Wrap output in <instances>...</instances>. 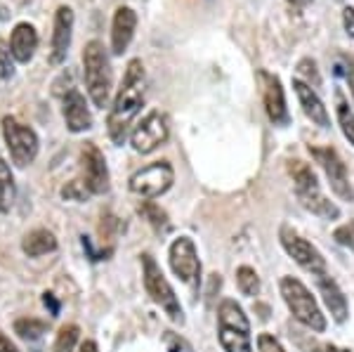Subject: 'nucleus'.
Here are the masks:
<instances>
[{
	"label": "nucleus",
	"instance_id": "f257e3e1",
	"mask_svg": "<svg viewBox=\"0 0 354 352\" xmlns=\"http://www.w3.org/2000/svg\"><path fill=\"white\" fill-rule=\"evenodd\" d=\"M142 102H145V66H142L140 59H130L121 90H118L109 118H106L109 138L116 145H123V140L128 138V130L142 109Z\"/></svg>",
	"mask_w": 354,
	"mask_h": 352
},
{
	"label": "nucleus",
	"instance_id": "f03ea898",
	"mask_svg": "<svg viewBox=\"0 0 354 352\" xmlns=\"http://www.w3.org/2000/svg\"><path fill=\"white\" fill-rule=\"evenodd\" d=\"M83 76H85V88H88V95H90V100H93V104L104 109L111 98L113 76H111L109 57H106L104 45L100 41H90L85 45Z\"/></svg>",
	"mask_w": 354,
	"mask_h": 352
},
{
	"label": "nucleus",
	"instance_id": "7ed1b4c3",
	"mask_svg": "<svg viewBox=\"0 0 354 352\" xmlns=\"http://www.w3.org/2000/svg\"><path fill=\"white\" fill-rule=\"evenodd\" d=\"M288 170H290V178H293V185H295V194H298L300 203L307 208V211L319 215V218H324V220L340 218V208L335 206L330 198L324 196L317 175H314V170L307 166V163L290 161Z\"/></svg>",
	"mask_w": 354,
	"mask_h": 352
},
{
	"label": "nucleus",
	"instance_id": "20e7f679",
	"mask_svg": "<svg viewBox=\"0 0 354 352\" xmlns=\"http://www.w3.org/2000/svg\"><path fill=\"white\" fill-rule=\"evenodd\" d=\"M218 324H220V345L225 352H253L250 340V322L243 315L241 305L236 300L227 298L218 308Z\"/></svg>",
	"mask_w": 354,
	"mask_h": 352
},
{
	"label": "nucleus",
	"instance_id": "39448f33",
	"mask_svg": "<svg viewBox=\"0 0 354 352\" xmlns=\"http://www.w3.org/2000/svg\"><path fill=\"white\" fill-rule=\"evenodd\" d=\"M279 286H281V296L286 300L290 315H293L302 326L312 328V331H317V333L326 331V317L322 315V308H319V303L314 300V296L305 284L300 279H295V277H283Z\"/></svg>",
	"mask_w": 354,
	"mask_h": 352
},
{
	"label": "nucleus",
	"instance_id": "423d86ee",
	"mask_svg": "<svg viewBox=\"0 0 354 352\" xmlns=\"http://www.w3.org/2000/svg\"><path fill=\"white\" fill-rule=\"evenodd\" d=\"M142 277H145V288L151 296L153 303H156L158 308L175 322V324H182V322H185V315H182L180 300H177L173 286H170V281L165 279V275L151 255H142Z\"/></svg>",
	"mask_w": 354,
	"mask_h": 352
},
{
	"label": "nucleus",
	"instance_id": "0eeeda50",
	"mask_svg": "<svg viewBox=\"0 0 354 352\" xmlns=\"http://www.w3.org/2000/svg\"><path fill=\"white\" fill-rule=\"evenodd\" d=\"M3 138H5L8 149H10V156H12V161L19 168H26L36 161L41 142H38L36 130H33L31 126L17 121V118H12V116H5L3 118Z\"/></svg>",
	"mask_w": 354,
	"mask_h": 352
},
{
	"label": "nucleus",
	"instance_id": "6e6552de",
	"mask_svg": "<svg viewBox=\"0 0 354 352\" xmlns=\"http://www.w3.org/2000/svg\"><path fill=\"white\" fill-rule=\"evenodd\" d=\"M310 154L322 166L335 196H340L342 201H354V189L350 183V175H347V166L338 151L333 147H310Z\"/></svg>",
	"mask_w": 354,
	"mask_h": 352
},
{
	"label": "nucleus",
	"instance_id": "1a4fd4ad",
	"mask_svg": "<svg viewBox=\"0 0 354 352\" xmlns=\"http://www.w3.org/2000/svg\"><path fill=\"white\" fill-rule=\"evenodd\" d=\"M175 173L168 161H153L130 178V192L142 198H156L173 187Z\"/></svg>",
	"mask_w": 354,
	"mask_h": 352
},
{
	"label": "nucleus",
	"instance_id": "9d476101",
	"mask_svg": "<svg viewBox=\"0 0 354 352\" xmlns=\"http://www.w3.org/2000/svg\"><path fill=\"white\" fill-rule=\"evenodd\" d=\"M281 246H283V251H286L290 258H293L295 263L300 265L302 270L310 272L312 277L328 275V272H326V260H324V255L319 253L317 248H314L307 239H302L300 234L290 232L288 227H283V230H281Z\"/></svg>",
	"mask_w": 354,
	"mask_h": 352
},
{
	"label": "nucleus",
	"instance_id": "9b49d317",
	"mask_svg": "<svg viewBox=\"0 0 354 352\" xmlns=\"http://www.w3.org/2000/svg\"><path fill=\"white\" fill-rule=\"evenodd\" d=\"M168 140V121L161 111H149L130 133V145L137 154H151Z\"/></svg>",
	"mask_w": 354,
	"mask_h": 352
},
{
	"label": "nucleus",
	"instance_id": "f8f14e48",
	"mask_svg": "<svg viewBox=\"0 0 354 352\" xmlns=\"http://www.w3.org/2000/svg\"><path fill=\"white\" fill-rule=\"evenodd\" d=\"M81 168H83V185L90 194H104L109 192V168L106 158L95 142H85L81 149Z\"/></svg>",
	"mask_w": 354,
	"mask_h": 352
},
{
	"label": "nucleus",
	"instance_id": "ddd939ff",
	"mask_svg": "<svg viewBox=\"0 0 354 352\" xmlns=\"http://www.w3.org/2000/svg\"><path fill=\"white\" fill-rule=\"evenodd\" d=\"M258 78L262 85V100H265V109H267L270 121L279 128L288 126L290 116H288V106H286V95H283L279 76H274V73L262 69V71H258Z\"/></svg>",
	"mask_w": 354,
	"mask_h": 352
},
{
	"label": "nucleus",
	"instance_id": "4468645a",
	"mask_svg": "<svg viewBox=\"0 0 354 352\" xmlns=\"http://www.w3.org/2000/svg\"><path fill=\"white\" fill-rule=\"evenodd\" d=\"M168 258H170V268H173V272L185 284H192L198 279V275H201V263H198V251L189 237H180V239H175L170 243Z\"/></svg>",
	"mask_w": 354,
	"mask_h": 352
},
{
	"label": "nucleus",
	"instance_id": "2eb2a0df",
	"mask_svg": "<svg viewBox=\"0 0 354 352\" xmlns=\"http://www.w3.org/2000/svg\"><path fill=\"white\" fill-rule=\"evenodd\" d=\"M62 113H64L66 128L71 133H85V130L93 128V113L88 109V102L76 88L66 90L64 102H62Z\"/></svg>",
	"mask_w": 354,
	"mask_h": 352
},
{
	"label": "nucleus",
	"instance_id": "dca6fc26",
	"mask_svg": "<svg viewBox=\"0 0 354 352\" xmlns=\"http://www.w3.org/2000/svg\"><path fill=\"white\" fill-rule=\"evenodd\" d=\"M55 31H53V64H62L66 59L68 45H71V36H73V10L62 5L55 12Z\"/></svg>",
	"mask_w": 354,
	"mask_h": 352
},
{
	"label": "nucleus",
	"instance_id": "f3484780",
	"mask_svg": "<svg viewBox=\"0 0 354 352\" xmlns=\"http://www.w3.org/2000/svg\"><path fill=\"white\" fill-rule=\"evenodd\" d=\"M135 28H137L135 10L128 8V5H121L111 21V53L113 55H123L125 50H128V45L135 36Z\"/></svg>",
	"mask_w": 354,
	"mask_h": 352
},
{
	"label": "nucleus",
	"instance_id": "a211bd4d",
	"mask_svg": "<svg viewBox=\"0 0 354 352\" xmlns=\"http://www.w3.org/2000/svg\"><path fill=\"white\" fill-rule=\"evenodd\" d=\"M293 90H295V95H298L300 106H302V111H305V116L310 118L314 126L328 128L330 126L328 111H326V106H324L322 98H319V95L314 93L312 85L305 83V81H298V78H295V81H293Z\"/></svg>",
	"mask_w": 354,
	"mask_h": 352
},
{
	"label": "nucleus",
	"instance_id": "6ab92c4d",
	"mask_svg": "<svg viewBox=\"0 0 354 352\" xmlns=\"http://www.w3.org/2000/svg\"><path fill=\"white\" fill-rule=\"evenodd\" d=\"M317 286H319V293H322L324 303H326V308L330 312V317H333L338 324L347 322L350 308H347V298H345V293L340 291L338 284H335V279H330L328 275H322V277H317Z\"/></svg>",
	"mask_w": 354,
	"mask_h": 352
},
{
	"label": "nucleus",
	"instance_id": "aec40b11",
	"mask_svg": "<svg viewBox=\"0 0 354 352\" xmlns=\"http://www.w3.org/2000/svg\"><path fill=\"white\" fill-rule=\"evenodd\" d=\"M36 48H38L36 28L28 24V21H19L15 26L12 36H10V50H12L15 62H21V64L31 62L33 55H36Z\"/></svg>",
	"mask_w": 354,
	"mask_h": 352
},
{
	"label": "nucleus",
	"instance_id": "412c9836",
	"mask_svg": "<svg viewBox=\"0 0 354 352\" xmlns=\"http://www.w3.org/2000/svg\"><path fill=\"white\" fill-rule=\"evenodd\" d=\"M21 251H24L28 258H41V255H48L57 251V239L50 230H31L21 241Z\"/></svg>",
	"mask_w": 354,
	"mask_h": 352
},
{
	"label": "nucleus",
	"instance_id": "4be33fe9",
	"mask_svg": "<svg viewBox=\"0 0 354 352\" xmlns=\"http://www.w3.org/2000/svg\"><path fill=\"white\" fill-rule=\"evenodd\" d=\"M15 196H17V187H15L12 170L0 158V213H8L12 208Z\"/></svg>",
	"mask_w": 354,
	"mask_h": 352
},
{
	"label": "nucleus",
	"instance_id": "5701e85b",
	"mask_svg": "<svg viewBox=\"0 0 354 352\" xmlns=\"http://www.w3.org/2000/svg\"><path fill=\"white\" fill-rule=\"evenodd\" d=\"M15 333L24 340H38L43 338V333H48V324L41 319H33V317H24V319L15 322Z\"/></svg>",
	"mask_w": 354,
	"mask_h": 352
},
{
	"label": "nucleus",
	"instance_id": "b1692460",
	"mask_svg": "<svg viewBox=\"0 0 354 352\" xmlns=\"http://www.w3.org/2000/svg\"><path fill=\"white\" fill-rule=\"evenodd\" d=\"M236 286L243 296H258L260 293L258 272H255L253 268H248V265H241V268L236 270Z\"/></svg>",
	"mask_w": 354,
	"mask_h": 352
},
{
	"label": "nucleus",
	"instance_id": "393cba45",
	"mask_svg": "<svg viewBox=\"0 0 354 352\" xmlns=\"http://www.w3.org/2000/svg\"><path fill=\"white\" fill-rule=\"evenodd\" d=\"M335 113H338V123H340L342 135H345V140L354 147V111L350 109V104H347L342 95H338V106H335Z\"/></svg>",
	"mask_w": 354,
	"mask_h": 352
},
{
	"label": "nucleus",
	"instance_id": "a878e982",
	"mask_svg": "<svg viewBox=\"0 0 354 352\" xmlns=\"http://www.w3.org/2000/svg\"><path fill=\"white\" fill-rule=\"evenodd\" d=\"M78 338H81V328L76 324L62 326L55 338V352H73L78 345Z\"/></svg>",
	"mask_w": 354,
	"mask_h": 352
},
{
	"label": "nucleus",
	"instance_id": "bb28decb",
	"mask_svg": "<svg viewBox=\"0 0 354 352\" xmlns=\"http://www.w3.org/2000/svg\"><path fill=\"white\" fill-rule=\"evenodd\" d=\"M12 50H10V45L5 41H0V78L3 81H8V78H12L15 73V64H12Z\"/></svg>",
	"mask_w": 354,
	"mask_h": 352
},
{
	"label": "nucleus",
	"instance_id": "cd10ccee",
	"mask_svg": "<svg viewBox=\"0 0 354 352\" xmlns=\"http://www.w3.org/2000/svg\"><path fill=\"white\" fill-rule=\"evenodd\" d=\"M335 241L340 243V246L350 248V251H354V220H350V223L340 225L338 230L333 232Z\"/></svg>",
	"mask_w": 354,
	"mask_h": 352
},
{
	"label": "nucleus",
	"instance_id": "c85d7f7f",
	"mask_svg": "<svg viewBox=\"0 0 354 352\" xmlns=\"http://www.w3.org/2000/svg\"><path fill=\"white\" fill-rule=\"evenodd\" d=\"M140 213L145 215V218L149 220V223L156 227V230L165 227V213L158 206H153V203H145V206L140 208Z\"/></svg>",
	"mask_w": 354,
	"mask_h": 352
},
{
	"label": "nucleus",
	"instance_id": "c756f323",
	"mask_svg": "<svg viewBox=\"0 0 354 352\" xmlns=\"http://www.w3.org/2000/svg\"><path fill=\"white\" fill-rule=\"evenodd\" d=\"M88 187H85L81 180H73V183H68L64 189H62V196L64 198H76V201H83V198H88Z\"/></svg>",
	"mask_w": 354,
	"mask_h": 352
},
{
	"label": "nucleus",
	"instance_id": "7c9ffc66",
	"mask_svg": "<svg viewBox=\"0 0 354 352\" xmlns=\"http://www.w3.org/2000/svg\"><path fill=\"white\" fill-rule=\"evenodd\" d=\"M258 352H286L272 333H260L258 336Z\"/></svg>",
	"mask_w": 354,
	"mask_h": 352
},
{
	"label": "nucleus",
	"instance_id": "2f4dec72",
	"mask_svg": "<svg viewBox=\"0 0 354 352\" xmlns=\"http://www.w3.org/2000/svg\"><path fill=\"white\" fill-rule=\"evenodd\" d=\"M298 71L305 73L310 81H314V85H319V73H317V64H314L312 59H302L298 64Z\"/></svg>",
	"mask_w": 354,
	"mask_h": 352
},
{
	"label": "nucleus",
	"instance_id": "473e14b6",
	"mask_svg": "<svg viewBox=\"0 0 354 352\" xmlns=\"http://www.w3.org/2000/svg\"><path fill=\"white\" fill-rule=\"evenodd\" d=\"M165 340H168V352H192L189 345H187L182 338L173 336V333H168V336H165Z\"/></svg>",
	"mask_w": 354,
	"mask_h": 352
},
{
	"label": "nucleus",
	"instance_id": "72a5a7b5",
	"mask_svg": "<svg viewBox=\"0 0 354 352\" xmlns=\"http://www.w3.org/2000/svg\"><path fill=\"white\" fill-rule=\"evenodd\" d=\"M342 26H345L347 36L354 38V8H345V10H342Z\"/></svg>",
	"mask_w": 354,
	"mask_h": 352
},
{
	"label": "nucleus",
	"instance_id": "f704fd0d",
	"mask_svg": "<svg viewBox=\"0 0 354 352\" xmlns=\"http://www.w3.org/2000/svg\"><path fill=\"white\" fill-rule=\"evenodd\" d=\"M345 76H347V85H350L352 93V102H354V57H345Z\"/></svg>",
	"mask_w": 354,
	"mask_h": 352
},
{
	"label": "nucleus",
	"instance_id": "c9c22d12",
	"mask_svg": "<svg viewBox=\"0 0 354 352\" xmlns=\"http://www.w3.org/2000/svg\"><path fill=\"white\" fill-rule=\"evenodd\" d=\"M43 303H45V308H50V312H53V315H59V303L55 300L53 293H45V296H43Z\"/></svg>",
	"mask_w": 354,
	"mask_h": 352
},
{
	"label": "nucleus",
	"instance_id": "e433bc0d",
	"mask_svg": "<svg viewBox=\"0 0 354 352\" xmlns=\"http://www.w3.org/2000/svg\"><path fill=\"white\" fill-rule=\"evenodd\" d=\"M0 352H17V345L3 331H0Z\"/></svg>",
	"mask_w": 354,
	"mask_h": 352
},
{
	"label": "nucleus",
	"instance_id": "4c0bfd02",
	"mask_svg": "<svg viewBox=\"0 0 354 352\" xmlns=\"http://www.w3.org/2000/svg\"><path fill=\"white\" fill-rule=\"evenodd\" d=\"M312 352H350V350H342V348H335V345H330V343H324V345H317Z\"/></svg>",
	"mask_w": 354,
	"mask_h": 352
},
{
	"label": "nucleus",
	"instance_id": "58836bf2",
	"mask_svg": "<svg viewBox=\"0 0 354 352\" xmlns=\"http://www.w3.org/2000/svg\"><path fill=\"white\" fill-rule=\"evenodd\" d=\"M78 352H100V348H97L95 340H83V343H81V350H78Z\"/></svg>",
	"mask_w": 354,
	"mask_h": 352
},
{
	"label": "nucleus",
	"instance_id": "ea45409f",
	"mask_svg": "<svg viewBox=\"0 0 354 352\" xmlns=\"http://www.w3.org/2000/svg\"><path fill=\"white\" fill-rule=\"evenodd\" d=\"M288 3H290V5H305L307 0H288Z\"/></svg>",
	"mask_w": 354,
	"mask_h": 352
}]
</instances>
